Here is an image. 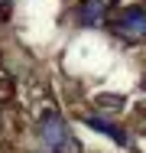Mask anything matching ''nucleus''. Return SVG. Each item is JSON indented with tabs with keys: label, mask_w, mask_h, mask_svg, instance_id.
Listing matches in <instances>:
<instances>
[{
	"label": "nucleus",
	"mask_w": 146,
	"mask_h": 153,
	"mask_svg": "<svg viewBox=\"0 0 146 153\" xmlns=\"http://www.w3.org/2000/svg\"><path fill=\"white\" fill-rule=\"evenodd\" d=\"M42 143L49 150H65L68 147V130H65V121L58 114H46L42 117Z\"/></svg>",
	"instance_id": "1"
},
{
	"label": "nucleus",
	"mask_w": 146,
	"mask_h": 153,
	"mask_svg": "<svg viewBox=\"0 0 146 153\" xmlns=\"http://www.w3.org/2000/svg\"><path fill=\"white\" fill-rule=\"evenodd\" d=\"M117 30L123 33L127 39H143V36H146V10H143V7L123 10L120 20H117Z\"/></svg>",
	"instance_id": "2"
},
{
	"label": "nucleus",
	"mask_w": 146,
	"mask_h": 153,
	"mask_svg": "<svg viewBox=\"0 0 146 153\" xmlns=\"http://www.w3.org/2000/svg\"><path fill=\"white\" fill-rule=\"evenodd\" d=\"M101 13H104V3H101V0H85L81 10H78V20H81L85 26H97V23H101Z\"/></svg>",
	"instance_id": "3"
},
{
	"label": "nucleus",
	"mask_w": 146,
	"mask_h": 153,
	"mask_svg": "<svg viewBox=\"0 0 146 153\" xmlns=\"http://www.w3.org/2000/svg\"><path fill=\"white\" fill-rule=\"evenodd\" d=\"M88 124H91L94 130H101V134H107L111 140H117L120 147H127V137H123V130H120L117 124H111V121H101V117H88Z\"/></svg>",
	"instance_id": "4"
}]
</instances>
